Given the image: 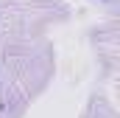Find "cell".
I'll list each match as a JSON object with an SVG mask.
<instances>
[{"mask_svg": "<svg viewBox=\"0 0 120 118\" xmlns=\"http://www.w3.org/2000/svg\"><path fill=\"white\" fill-rule=\"evenodd\" d=\"M101 3H112V0H101Z\"/></svg>", "mask_w": 120, "mask_h": 118, "instance_id": "cell-1", "label": "cell"}]
</instances>
